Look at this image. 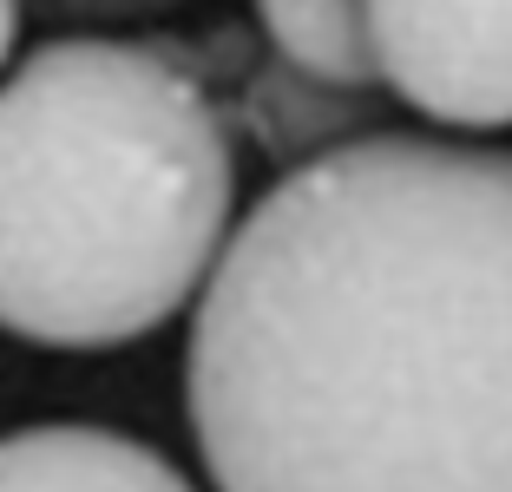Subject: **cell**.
Masks as SVG:
<instances>
[{"mask_svg":"<svg viewBox=\"0 0 512 492\" xmlns=\"http://www.w3.org/2000/svg\"><path fill=\"white\" fill-rule=\"evenodd\" d=\"M184 414L217 492H512V151L289 164L191 302Z\"/></svg>","mask_w":512,"mask_h":492,"instance_id":"1","label":"cell"},{"mask_svg":"<svg viewBox=\"0 0 512 492\" xmlns=\"http://www.w3.org/2000/svg\"><path fill=\"white\" fill-rule=\"evenodd\" d=\"M237 230V151L165 46L66 33L0 79V328L125 348L184 315Z\"/></svg>","mask_w":512,"mask_h":492,"instance_id":"2","label":"cell"},{"mask_svg":"<svg viewBox=\"0 0 512 492\" xmlns=\"http://www.w3.org/2000/svg\"><path fill=\"white\" fill-rule=\"evenodd\" d=\"M375 73L440 132L512 125V0H368Z\"/></svg>","mask_w":512,"mask_h":492,"instance_id":"3","label":"cell"},{"mask_svg":"<svg viewBox=\"0 0 512 492\" xmlns=\"http://www.w3.org/2000/svg\"><path fill=\"white\" fill-rule=\"evenodd\" d=\"M0 492H197L178 460L112 427H20L0 433Z\"/></svg>","mask_w":512,"mask_h":492,"instance_id":"4","label":"cell"},{"mask_svg":"<svg viewBox=\"0 0 512 492\" xmlns=\"http://www.w3.org/2000/svg\"><path fill=\"white\" fill-rule=\"evenodd\" d=\"M256 27L283 60V73L329 92H368L375 73V33L368 0H256Z\"/></svg>","mask_w":512,"mask_h":492,"instance_id":"5","label":"cell"},{"mask_svg":"<svg viewBox=\"0 0 512 492\" xmlns=\"http://www.w3.org/2000/svg\"><path fill=\"white\" fill-rule=\"evenodd\" d=\"M14 46H20V0H0V73L14 60Z\"/></svg>","mask_w":512,"mask_h":492,"instance_id":"6","label":"cell"},{"mask_svg":"<svg viewBox=\"0 0 512 492\" xmlns=\"http://www.w3.org/2000/svg\"><path fill=\"white\" fill-rule=\"evenodd\" d=\"M40 7H92V14H132V7H165V0H40Z\"/></svg>","mask_w":512,"mask_h":492,"instance_id":"7","label":"cell"}]
</instances>
